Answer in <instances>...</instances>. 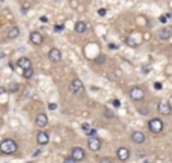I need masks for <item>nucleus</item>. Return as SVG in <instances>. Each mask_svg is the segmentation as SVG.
<instances>
[{
  "label": "nucleus",
  "instance_id": "obj_37",
  "mask_svg": "<svg viewBox=\"0 0 172 163\" xmlns=\"http://www.w3.org/2000/svg\"><path fill=\"white\" fill-rule=\"evenodd\" d=\"M5 56H6V54H5V53H3V51H2V53H0V59H3V57H5Z\"/></svg>",
  "mask_w": 172,
  "mask_h": 163
},
{
  "label": "nucleus",
  "instance_id": "obj_36",
  "mask_svg": "<svg viewBox=\"0 0 172 163\" xmlns=\"http://www.w3.org/2000/svg\"><path fill=\"white\" fill-rule=\"evenodd\" d=\"M106 117H110V118H113V113H112V112H109V110H106Z\"/></svg>",
  "mask_w": 172,
  "mask_h": 163
},
{
  "label": "nucleus",
  "instance_id": "obj_7",
  "mask_svg": "<svg viewBox=\"0 0 172 163\" xmlns=\"http://www.w3.org/2000/svg\"><path fill=\"white\" fill-rule=\"evenodd\" d=\"M29 39H30V43H32L33 46H41V44L44 43V36H42V33L38 32V30L32 32L30 36H29Z\"/></svg>",
  "mask_w": 172,
  "mask_h": 163
},
{
  "label": "nucleus",
  "instance_id": "obj_24",
  "mask_svg": "<svg viewBox=\"0 0 172 163\" xmlns=\"http://www.w3.org/2000/svg\"><path fill=\"white\" fill-rule=\"evenodd\" d=\"M89 128H91V125H89L88 122H85V124H82V130H83V132H88Z\"/></svg>",
  "mask_w": 172,
  "mask_h": 163
},
{
  "label": "nucleus",
  "instance_id": "obj_39",
  "mask_svg": "<svg viewBox=\"0 0 172 163\" xmlns=\"http://www.w3.org/2000/svg\"><path fill=\"white\" fill-rule=\"evenodd\" d=\"M171 160H172V154H171Z\"/></svg>",
  "mask_w": 172,
  "mask_h": 163
},
{
  "label": "nucleus",
  "instance_id": "obj_3",
  "mask_svg": "<svg viewBox=\"0 0 172 163\" xmlns=\"http://www.w3.org/2000/svg\"><path fill=\"white\" fill-rule=\"evenodd\" d=\"M70 89H71V92L74 95H82V94L85 92V86H83V83H82L80 79H74L73 82H71V85H70Z\"/></svg>",
  "mask_w": 172,
  "mask_h": 163
},
{
  "label": "nucleus",
  "instance_id": "obj_30",
  "mask_svg": "<svg viewBox=\"0 0 172 163\" xmlns=\"http://www.w3.org/2000/svg\"><path fill=\"white\" fill-rule=\"evenodd\" d=\"M125 43H127V44H128L130 47H136V44H134V43H131V39H128V38L125 39Z\"/></svg>",
  "mask_w": 172,
  "mask_h": 163
},
{
  "label": "nucleus",
  "instance_id": "obj_29",
  "mask_svg": "<svg viewBox=\"0 0 172 163\" xmlns=\"http://www.w3.org/2000/svg\"><path fill=\"white\" fill-rule=\"evenodd\" d=\"M139 112H141V115H149V112H148V109H139Z\"/></svg>",
  "mask_w": 172,
  "mask_h": 163
},
{
  "label": "nucleus",
  "instance_id": "obj_20",
  "mask_svg": "<svg viewBox=\"0 0 172 163\" xmlns=\"http://www.w3.org/2000/svg\"><path fill=\"white\" fill-rule=\"evenodd\" d=\"M18 88H20V86H18V83H12V85L9 86V89H8V91H9V92H17V91H18Z\"/></svg>",
  "mask_w": 172,
  "mask_h": 163
},
{
  "label": "nucleus",
  "instance_id": "obj_35",
  "mask_svg": "<svg viewBox=\"0 0 172 163\" xmlns=\"http://www.w3.org/2000/svg\"><path fill=\"white\" fill-rule=\"evenodd\" d=\"M41 154V150H36L35 153H33V157H36V156H39Z\"/></svg>",
  "mask_w": 172,
  "mask_h": 163
},
{
  "label": "nucleus",
  "instance_id": "obj_27",
  "mask_svg": "<svg viewBox=\"0 0 172 163\" xmlns=\"http://www.w3.org/2000/svg\"><path fill=\"white\" fill-rule=\"evenodd\" d=\"M112 104H113L115 107H119V106H121V103H119V100H116V98H113V100H112Z\"/></svg>",
  "mask_w": 172,
  "mask_h": 163
},
{
  "label": "nucleus",
  "instance_id": "obj_11",
  "mask_svg": "<svg viewBox=\"0 0 172 163\" xmlns=\"http://www.w3.org/2000/svg\"><path fill=\"white\" fill-rule=\"evenodd\" d=\"M35 124L39 127V128H46L47 124H49V118L46 113H38V117L35 119Z\"/></svg>",
  "mask_w": 172,
  "mask_h": 163
},
{
  "label": "nucleus",
  "instance_id": "obj_17",
  "mask_svg": "<svg viewBox=\"0 0 172 163\" xmlns=\"http://www.w3.org/2000/svg\"><path fill=\"white\" fill-rule=\"evenodd\" d=\"M18 36H20V29H18L17 26L11 27L9 32H8V38H9V39H15V38H18Z\"/></svg>",
  "mask_w": 172,
  "mask_h": 163
},
{
  "label": "nucleus",
  "instance_id": "obj_28",
  "mask_svg": "<svg viewBox=\"0 0 172 163\" xmlns=\"http://www.w3.org/2000/svg\"><path fill=\"white\" fill-rule=\"evenodd\" d=\"M106 12H107V11H106L104 8H101V9H98V15H100V17H104V15H106Z\"/></svg>",
  "mask_w": 172,
  "mask_h": 163
},
{
  "label": "nucleus",
  "instance_id": "obj_33",
  "mask_svg": "<svg viewBox=\"0 0 172 163\" xmlns=\"http://www.w3.org/2000/svg\"><path fill=\"white\" fill-rule=\"evenodd\" d=\"M3 94H6V88L0 86V95H3Z\"/></svg>",
  "mask_w": 172,
  "mask_h": 163
},
{
  "label": "nucleus",
  "instance_id": "obj_12",
  "mask_svg": "<svg viewBox=\"0 0 172 163\" xmlns=\"http://www.w3.org/2000/svg\"><path fill=\"white\" fill-rule=\"evenodd\" d=\"M131 140H133V143L141 145V143H144V142L147 140V136H145L142 132H133V133H131Z\"/></svg>",
  "mask_w": 172,
  "mask_h": 163
},
{
  "label": "nucleus",
  "instance_id": "obj_34",
  "mask_svg": "<svg viewBox=\"0 0 172 163\" xmlns=\"http://www.w3.org/2000/svg\"><path fill=\"white\" fill-rule=\"evenodd\" d=\"M166 20H168V18H166L165 15H162V17H160V21H162V23H166Z\"/></svg>",
  "mask_w": 172,
  "mask_h": 163
},
{
  "label": "nucleus",
  "instance_id": "obj_4",
  "mask_svg": "<svg viewBox=\"0 0 172 163\" xmlns=\"http://www.w3.org/2000/svg\"><path fill=\"white\" fill-rule=\"evenodd\" d=\"M130 98L133 100V101H141V100H144L145 98V92H144V89L142 88H139V86H134V88H131L130 89Z\"/></svg>",
  "mask_w": 172,
  "mask_h": 163
},
{
  "label": "nucleus",
  "instance_id": "obj_19",
  "mask_svg": "<svg viewBox=\"0 0 172 163\" xmlns=\"http://www.w3.org/2000/svg\"><path fill=\"white\" fill-rule=\"evenodd\" d=\"M104 62H106V56H104V54H100V56L95 57V64H97V65H103Z\"/></svg>",
  "mask_w": 172,
  "mask_h": 163
},
{
  "label": "nucleus",
  "instance_id": "obj_21",
  "mask_svg": "<svg viewBox=\"0 0 172 163\" xmlns=\"http://www.w3.org/2000/svg\"><path fill=\"white\" fill-rule=\"evenodd\" d=\"M85 133H86L89 138H94V136H97V132H95L94 128H89V130H88V132H85Z\"/></svg>",
  "mask_w": 172,
  "mask_h": 163
},
{
  "label": "nucleus",
  "instance_id": "obj_14",
  "mask_svg": "<svg viewBox=\"0 0 172 163\" xmlns=\"http://www.w3.org/2000/svg\"><path fill=\"white\" fill-rule=\"evenodd\" d=\"M159 38L162 39V41H168V39H171L172 36V30L171 29H168V27H163V29H160L159 30Z\"/></svg>",
  "mask_w": 172,
  "mask_h": 163
},
{
  "label": "nucleus",
  "instance_id": "obj_22",
  "mask_svg": "<svg viewBox=\"0 0 172 163\" xmlns=\"http://www.w3.org/2000/svg\"><path fill=\"white\" fill-rule=\"evenodd\" d=\"M62 30H64V24H62V26H60V24H56V26H54V32L59 33V32H62Z\"/></svg>",
  "mask_w": 172,
  "mask_h": 163
},
{
  "label": "nucleus",
  "instance_id": "obj_18",
  "mask_svg": "<svg viewBox=\"0 0 172 163\" xmlns=\"http://www.w3.org/2000/svg\"><path fill=\"white\" fill-rule=\"evenodd\" d=\"M23 77H24V79H32V77H33V70H32V68L23 70Z\"/></svg>",
  "mask_w": 172,
  "mask_h": 163
},
{
  "label": "nucleus",
  "instance_id": "obj_1",
  "mask_svg": "<svg viewBox=\"0 0 172 163\" xmlns=\"http://www.w3.org/2000/svg\"><path fill=\"white\" fill-rule=\"evenodd\" d=\"M17 150H18V143L14 139H5L0 142V153L2 154L9 156V154H14Z\"/></svg>",
  "mask_w": 172,
  "mask_h": 163
},
{
  "label": "nucleus",
  "instance_id": "obj_2",
  "mask_svg": "<svg viewBox=\"0 0 172 163\" xmlns=\"http://www.w3.org/2000/svg\"><path fill=\"white\" fill-rule=\"evenodd\" d=\"M163 127H165V124H163V121L162 119H159V118H152V119H149V122H148V128H149V132L151 133H160L162 130H163Z\"/></svg>",
  "mask_w": 172,
  "mask_h": 163
},
{
  "label": "nucleus",
  "instance_id": "obj_25",
  "mask_svg": "<svg viewBox=\"0 0 172 163\" xmlns=\"http://www.w3.org/2000/svg\"><path fill=\"white\" fill-rule=\"evenodd\" d=\"M141 70H142V72H149V71H151V67H148V65H142V68H141Z\"/></svg>",
  "mask_w": 172,
  "mask_h": 163
},
{
  "label": "nucleus",
  "instance_id": "obj_9",
  "mask_svg": "<svg viewBox=\"0 0 172 163\" xmlns=\"http://www.w3.org/2000/svg\"><path fill=\"white\" fill-rule=\"evenodd\" d=\"M116 157H118V160H121V162H127V160L130 159V150L125 148V146L118 148V150H116Z\"/></svg>",
  "mask_w": 172,
  "mask_h": 163
},
{
  "label": "nucleus",
  "instance_id": "obj_8",
  "mask_svg": "<svg viewBox=\"0 0 172 163\" xmlns=\"http://www.w3.org/2000/svg\"><path fill=\"white\" fill-rule=\"evenodd\" d=\"M49 59L51 61V62H54V64L60 62V59H62V53H60V50H59V48H56V47L50 48L49 50Z\"/></svg>",
  "mask_w": 172,
  "mask_h": 163
},
{
  "label": "nucleus",
  "instance_id": "obj_6",
  "mask_svg": "<svg viewBox=\"0 0 172 163\" xmlns=\"http://www.w3.org/2000/svg\"><path fill=\"white\" fill-rule=\"evenodd\" d=\"M71 157H73L75 162H82L85 157H86V153L82 146H74L71 150Z\"/></svg>",
  "mask_w": 172,
  "mask_h": 163
},
{
  "label": "nucleus",
  "instance_id": "obj_38",
  "mask_svg": "<svg viewBox=\"0 0 172 163\" xmlns=\"http://www.w3.org/2000/svg\"><path fill=\"white\" fill-rule=\"evenodd\" d=\"M169 104H171V107H172V98H171V103H169Z\"/></svg>",
  "mask_w": 172,
  "mask_h": 163
},
{
  "label": "nucleus",
  "instance_id": "obj_23",
  "mask_svg": "<svg viewBox=\"0 0 172 163\" xmlns=\"http://www.w3.org/2000/svg\"><path fill=\"white\" fill-rule=\"evenodd\" d=\"M162 88H163V85H162L160 82H156V83H154V89H156V91H160Z\"/></svg>",
  "mask_w": 172,
  "mask_h": 163
},
{
  "label": "nucleus",
  "instance_id": "obj_10",
  "mask_svg": "<svg viewBox=\"0 0 172 163\" xmlns=\"http://www.w3.org/2000/svg\"><path fill=\"white\" fill-rule=\"evenodd\" d=\"M88 148H89L91 151H100V150H101V140H100L97 136L89 138V140H88Z\"/></svg>",
  "mask_w": 172,
  "mask_h": 163
},
{
  "label": "nucleus",
  "instance_id": "obj_16",
  "mask_svg": "<svg viewBox=\"0 0 172 163\" xmlns=\"http://www.w3.org/2000/svg\"><path fill=\"white\" fill-rule=\"evenodd\" d=\"M74 30L77 32V33H85L86 30H88V26L85 21H77L75 26H74Z\"/></svg>",
  "mask_w": 172,
  "mask_h": 163
},
{
  "label": "nucleus",
  "instance_id": "obj_31",
  "mask_svg": "<svg viewBox=\"0 0 172 163\" xmlns=\"http://www.w3.org/2000/svg\"><path fill=\"white\" fill-rule=\"evenodd\" d=\"M100 163H113V162H112V159H101Z\"/></svg>",
  "mask_w": 172,
  "mask_h": 163
},
{
  "label": "nucleus",
  "instance_id": "obj_32",
  "mask_svg": "<svg viewBox=\"0 0 172 163\" xmlns=\"http://www.w3.org/2000/svg\"><path fill=\"white\" fill-rule=\"evenodd\" d=\"M56 107H57V106H56L54 103H50V104H49V109H50V110H54Z\"/></svg>",
  "mask_w": 172,
  "mask_h": 163
},
{
  "label": "nucleus",
  "instance_id": "obj_26",
  "mask_svg": "<svg viewBox=\"0 0 172 163\" xmlns=\"http://www.w3.org/2000/svg\"><path fill=\"white\" fill-rule=\"evenodd\" d=\"M62 163H77V162L74 160L73 157H67V159H64V162Z\"/></svg>",
  "mask_w": 172,
  "mask_h": 163
},
{
  "label": "nucleus",
  "instance_id": "obj_13",
  "mask_svg": "<svg viewBox=\"0 0 172 163\" xmlns=\"http://www.w3.org/2000/svg\"><path fill=\"white\" fill-rule=\"evenodd\" d=\"M36 142L39 143V145H47L50 142V136H49V133L47 132H39L38 135H36Z\"/></svg>",
  "mask_w": 172,
  "mask_h": 163
},
{
  "label": "nucleus",
  "instance_id": "obj_15",
  "mask_svg": "<svg viewBox=\"0 0 172 163\" xmlns=\"http://www.w3.org/2000/svg\"><path fill=\"white\" fill-rule=\"evenodd\" d=\"M17 65H18L20 68H23V70H27V68H32V62H30V59H29V57H24V56L18 59Z\"/></svg>",
  "mask_w": 172,
  "mask_h": 163
},
{
  "label": "nucleus",
  "instance_id": "obj_5",
  "mask_svg": "<svg viewBox=\"0 0 172 163\" xmlns=\"http://www.w3.org/2000/svg\"><path fill=\"white\" fill-rule=\"evenodd\" d=\"M157 110H159V113H162L163 117H168V115H171L172 107H171V104H169V101L162 100V101L159 103V106H157Z\"/></svg>",
  "mask_w": 172,
  "mask_h": 163
},
{
  "label": "nucleus",
  "instance_id": "obj_40",
  "mask_svg": "<svg viewBox=\"0 0 172 163\" xmlns=\"http://www.w3.org/2000/svg\"><path fill=\"white\" fill-rule=\"evenodd\" d=\"M29 163H30V162H29Z\"/></svg>",
  "mask_w": 172,
  "mask_h": 163
}]
</instances>
